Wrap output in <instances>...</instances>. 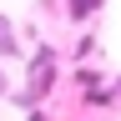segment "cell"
<instances>
[{
  "mask_svg": "<svg viewBox=\"0 0 121 121\" xmlns=\"http://www.w3.org/2000/svg\"><path fill=\"white\" fill-rule=\"evenodd\" d=\"M0 51H5V56L15 51V25L5 20V15H0Z\"/></svg>",
  "mask_w": 121,
  "mask_h": 121,
  "instance_id": "cell-2",
  "label": "cell"
},
{
  "mask_svg": "<svg viewBox=\"0 0 121 121\" xmlns=\"http://www.w3.org/2000/svg\"><path fill=\"white\" fill-rule=\"evenodd\" d=\"M96 5H101V0H71V15H76V20H86Z\"/></svg>",
  "mask_w": 121,
  "mask_h": 121,
  "instance_id": "cell-3",
  "label": "cell"
},
{
  "mask_svg": "<svg viewBox=\"0 0 121 121\" xmlns=\"http://www.w3.org/2000/svg\"><path fill=\"white\" fill-rule=\"evenodd\" d=\"M51 81H56V60L40 56V60H35V86H51Z\"/></svg>",
  "mask_w": 121,
  "mask_h": 121,
  "instance_id": "cell-1",
  "label": "cell"
}]
</instances>
